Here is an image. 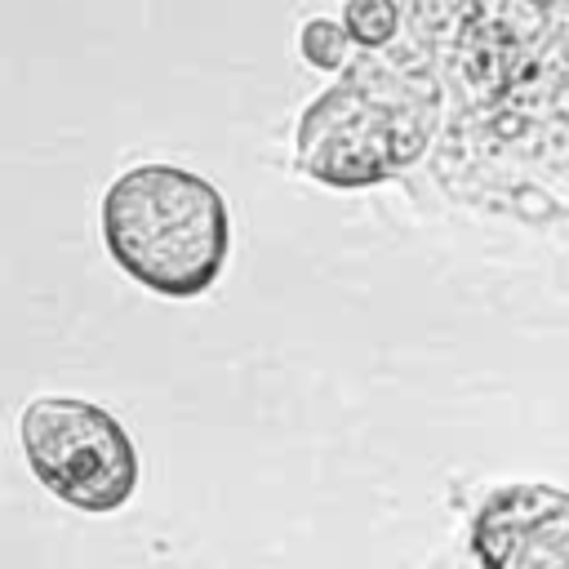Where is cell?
<instances>
[{
  "mask_svg": "<svg viewBox=\"0 0 569 569\" xmlns=\"http://www.w3.org/2000/svg\"><path fill=\"white\" fill-rule=\"evenodd\" d=\"M347 36L356 44H387L396 31V4L391 0H347Z\"/></svg>",
  "mask_w": 569,
  "mask_h": 569,
  "instance_id": "obj_6",
  "label": "cell"
},
{
  "mask_svg": "<svg viewBox=\"0 0 569 569\" xmlns=\"http://www.w3.org/2000/svg\"><path fill=\"white\" fill-rule=\"evenodd\" d=\"M373 76H351L320 93L298 124V164L333 187H365L413 151L405 111L373 93Z\"/></svg>",
  "mask_w": 569,
  "mask_h": 569,
  "instance_id": "obj_3",
  "label": "cell"
},
{
  "mask_svg": "<svg viewBox=\"0 0 569 569\" xmlns=\"http://www.w3.org/2000/svg\"><path fill=\"white\" fill-rule=\"evenodd\" d=\"M102 240L138 284L164 298H196L227 262V200L191 169L138 164L102 196Z\"/></svg>",
  "mask_w": 569,
  "mask_h": 569,
  "instance_id": "obj_1",
  "label": "cell"
},
{
  "mask_svg": "<svg viewBox=\"0 0 569 569\" xmlns=\"http://www.w3.org/2000/svg\"><path fill=\"white\" fill-rule=\"evenodd\" d=\"M31 476L76 511H116L138 489V449L116 413L80 396H36L22 409Z\"/></svg>",
  "mask_w": 569,
  "mask_h": 569,
  "instance_id": "obj_2",
  "label": "cell"
},
{
  "mask_svg": "<svg viewBox=\"0 0 569 569\" xmlns=\"http://www.w3.org/2000/svg\"><path fill=\"white\" fill-rule=\"evenodd\" d=\"M298 40H302V58H307L311 67H320V71L342 67L347 44H351L347 27H338V22H329V18H307Z\"/></svg>",
  "mask_w": 569,
  "mask_h": 569,
  "instance_id": "obj_5",
  "label": "cell"
},
{
  "mask_svg": "<svg viewBox=\"0 0 569 569\" xmlns=\"http://www.w3.org/2000/svg\"><path fill=\"white\" fill-rule=\"evenodd\" d=\"M480 569H569V493L556 485H502L471 520Z\"/></svg>",
  "mask_w": 569,
  "mask_h": 569,
  "instance_id": "obj_4",
  "label": "cell"
}]
</instances>
